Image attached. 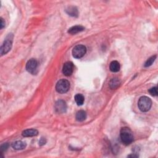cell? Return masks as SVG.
<instances>
[{
  "label": "cell",
  "mask_w": 158,
  "mask_h": 158,
  "mask_svg": "<svg viewBox=\"0 0 158 158\" xmlns=\"http://www.w3.org/2000/svg\"><path fill=\"white\" fill-rule=\"evenodd\" d=\"M74 72V64L72 62L68 61L64 64L63 73L64 76L69 77L71 76Z\"/></svg>",
  "instance_id": "8"
},
{
  "label": "cell",
  "mask_w": 158,
  "mask_h": 158,
  "mask_svg": "<svg viewBox=\"0 0 158 158\" xmlns=\"http://www.w3.org/2000/svg\"><path fill=\"white\" fill-rule=\"evenodd\" d=\"M120 85V80L117 78H113L109 82V87L111 89L114 90L117 88Z\"/></svg>",
  "instance_id": "14"
},
{
  "label": "cell",
  "mask_w": 158,
  "mask_h": 158,
  "mask_svg": "<svg viewBox=\"0 0 158 158\" xmlns=\"http://www.w3.org/2000/svg\"><path fill=\"white\" fill-rule=\"evenodd\" d=\"M70 89V82L66 79L59 80L56 85V90L59 93L64 94L67 93Z\"/></svg>",
  "instance_id": "4"
},
{
  "label": "cell",
  "mask_w": 158,
  "mask_h": 158,
  "mask_svg": "<svg viewBox=\"0 0 158 158\" xmlns=\"http://www.w3.org/2000/svg\"><path fill=\"white\" fill-rule=\"evenodd\" d=\"M12 147L16 150H22L26 147V143L22 141H16L12 144Z\"/></svg>",
  "instance_id": "11"
},
{
  "label": "cell",
  "mask_w": 158,
  "mask_h": 158,
  "mask_svg": "<svg viewBox=\"0 0 158 158\" xmlns=\"http://www.w3.org/2000/svg\"><path fill=\"white\" fill-rule=\"evenodd\" d=\"M75 98V101L78 106H82L83 105V103H84V101H85L84 96L81 94H77L75 96V98Z\"/></svg>",
  "instance_id": "16"
},
{
  "label": "cell",
  "mask_w": 158,
  "mask_h": 158,
  "mask_svg": "<svg viewBox=\"0 0 158 158\" xmlns=\"http://www.w3.org/2000/svg\"><path fill=\"white\" fill-rule=\"evenodd\" d=\"M67 104L66 102L63 100H58L55 104L54 109L55 111L58 114H63L66 112Z\"/></svg>",
  "instance_id": "7"
},
{
  "label": "cell",
  "mask_w": 158,
  "mask_h": 158,
  "mask_svg": "<svg viewBox=\"0 0 158 158\" xmlns=\"http://www.w3.org/2000/svg\"><path fill=\"white\" fill-rule=\"evenodd\" d=\"M76 120L78 122H83V120H85L87 119V113L85 111L80 110L78 111L76 114Z\"/></svg>",
  "instance_id": "12"
},
{
  "label": "cell",
  "mask_w": 158,
  "mask_h": 158,
  "mask_svg": "<svg viewBox=\"0 0 158 158\" xmlns=\"http://www.w3.org/2000/svg\"><path fill=\"white\" fill-rule=\"evenodd\" d=\"M85 30V28L82 25H76L73 26L68 30V33L71 35H75L77 34L79 32H82Z\"/></svg>",
  "instance_id": "10"
},
{
  "label": "cell",
  "mask_w": 158,
  "mask_h": 158,
  "mask_svg": "<svg viewBox=\"0 0 158 158\" xmlns=\"http://www.w3.org/2000/svg\"><path fill=\"white\" fill-rule=\"evenodd\" d=\"M110 71L113 72H117L120 70V64L117 61H112L109 66Z\"/></svg>",
  "instance_id": "15"
},
{
  "label": "cell",
  "mask_w": 158,
  "mask_h": 158,
  "mask_svg": "<svg viewBox=\"0 0 158 158\" xmlns=\"http://www.w3.org/2000/svg\"><path fill=\"white\" fill-rule=\"evenodd\" d=\"M38 68V62L35 59H30L26 64V70L32 74H35Z\"/></svg>",
  "instance_id": "6"
},
{
  "label": "cell",
  "mask_w": 158,
  "mask_h": 158,
  "mask_svg": "<svg viewBox=\"0 0 158 158\" xmlns=\"http://www.w3.org/2000/svg\"><path fill=\"white\" fill-rule=\"evenodd\" d=\"M0 21H1V25H0V29H3V28L4 27V26H5V22H4V19L1 17L0 18Z\"/></svg>",
  "instance_id": "21"
},
{
  "label": "cell",
  "mask_w": 158,
  "mask_h": 158,
  "mask_svg": "<svg viewBox=\"0 0 158 158\" xmlns=\"http://www.w3.org/2000/svg\"><path fill=\"white\" fill-rule=\"evenodd\" d=\"M138 157V155H128V157Z\"/></svg>",
  "instance_id": "22"
},
{
  "label": "cell",
  "mask_w": 158,
  "mask_h": 158,
  "mask_svg": "<svg viewBox=\"0 0 158 158\" xmlns=\"http://www.w3.org/2000/svg\"><path fill=\"white\" fill-rule=\"evenodd\" d=\"M148 91H149V93L152 96H155L157 95V88L156 87L150 88V89L148 90Z\"/></svg>",
  "instance_id": "18"
},
{
  "label": "cell",
  "mask_w": 158,
  "mask_h": 158,
  "mask_svg": "<svg viewBox=\"0 0 158 158\" xmlns=\"http://www.w3.org/2000/svg\"><path fill=\"white\" fill-rule=\"evenodd\" d=\"M46 143V140L45 139V138H43V137L41 138V139L39 141V145L40 146H43V145H45Z\"/></svg>",
  "instance_id": "20"
},
{
  "label": "cell",
  "mask_w": 158,
  "mask_h": 158,
  "mask_svg": "<svg viewBox=\"0 0 158 158\" xmlns=\"http://www.w3.org/2000/svg\"><path fill=\"white\" fill-rule=\"evenodd\" d=\"M87 53V48L84 45H78L76 46L72 49L73 56L76 59H80Z\"/></svg>",
  "instance_id": "5"
},
{
  "label": "cell",
  "mask_w": 158,
  "mask_h": 158,
  "mask_svg": "<svg viewBox=\"0 0 158 158\" xmlns=\"http://www.w3.org/2000/svg\"><path fill=\"white\" fill-rule=\"evenodd\" d=\"M120 137L122 142L126 145H130L133 141V135L131 129L127 127H123L120 130Z\"/></svg>",
  "instance_id": "1"
},
{
  "label": "cell",
  "mask_w": 158,
  "mask_h": 158,
  "mask_svg": "<svg viewBox=\"0 0 158 158\" xmlns=\"http://www.w3.org/2000/svg\"><path fill=\"white\" fill-rule=\"evenodd\" d=\"M156 59V55H155V56H151V58H150L146 61V63L145 64V67H147L151 66V65L153 64V63L155 62Z\"/></svg>",
  "instance_id": "17"
},
{
  "label": "cell",
  "mask_w": 158,
  "mask_h": 158,
  "mask_svg": "<svg viewBox=\"0 0 158 158\" xmlns=\"http://www.w3.org/2000/svg\"><path fill=\"white\" fill-rule=\"evenodd\" d=\"M38 132L36 129H27L25 131H23L22 133V135L23 137H35L38 135Z\"/></svg>",
  "instance_id": "9"
},
{
  "label": "cell",
  "mask_w": 158,
  "mask_h": 158,
  "mask_svg": "<svg viewBox=\"0 0 158 158\" xmlns=\"http://www.w3.org/2000/svg\"><path fill=\"white\" fill-rule=\"evenodd\" d=\"M13 38L14 36L12 34H9L6 36L5 38V40L4 41V42L1 47V50H0V52H1V55H4L6 54L11 49L12 46V41H13Z\"/></svg>",
  "instance_id": "3"
},
{
  "label": "cell",
  "mask_w": 158,
  "mask_h": 158,
  "mask_svg": "<svg viewBox=\"0 0 158 158\" xmlns=\"http://www.w3.org/2000/svg\"><path fill=\"white\" fill-rule=\"evenodd\" d=\"M9 148V144L8 143H4L3 145H1V147H0V150H1V152H4L8 150V148Z\"/></svg>",
  "instance_id": "19"
},
{
  "label": "cell",
  "mask_w": 158,
  "mask_h": 158,
  "mask_svg": "<svg viewBox=\"0 0 158 158\" xmlns=\"http://www.w3.org/2000/svg\"><path fill=\"white\" fill-rule=\"evenodd\" d=\"M152 106V101L150 98L148 96H142L140 99H139L138 103V108L142 112H148V111L151 108Z\"/></svg>",
  "instance_id": "2"
},
{
  "label": "cell",
  "mask_w": 158,
  "mask_h": 158,
  "mask_svg": "<svg viewBox=\"0 0 158 158\" xmlns=\"http://www.w3.org/2000/svg\"><path fill=\"white\" fill-rule=\"evenodd\" d=\"M66 12L67 14L68 15L71 16L72 17H77L78 12L77 8L74 7V6H71V7H68L66 9Z\"/></svg>",
  "instance_id": "13"
}]
</instances>
